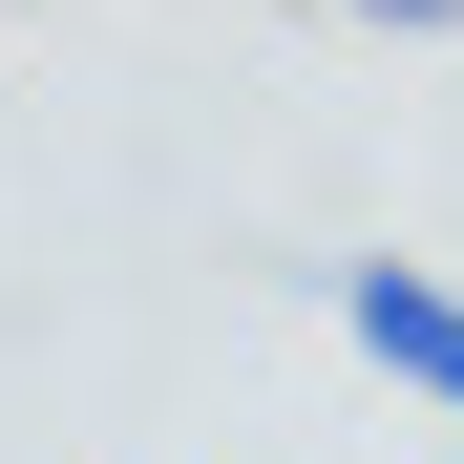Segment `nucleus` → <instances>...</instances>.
<instances>
[{"label":"nucleus","instance_id":"2","mask_svg":"<svg viewBox=\"0 0 464 464\" xmlns=\"http://www.w3.org/2000/svg\"><path fill=\"white\" fill-rule=\"evenodd\" d=\"M359 22H401V43H422V22H464V0H359Z\"/></svg>","mask_w":464,"mask_h":464},{"label":"nucleus","instance_id":"1","mask_svg":"<svg viewBox=\"0 0 464 464\" xmlns=\"http://www.w3.org/2000/svg\"><path fill=\"white\" fill-rule=\"evenodd\" d=\"M338 338L380 359V380H401V401L464 443V295L422 275V254H338Z\"/></svg>","mask_w":464,"mask_h":464}]
</instances>
